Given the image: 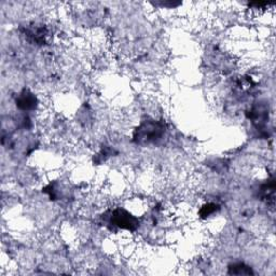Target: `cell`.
Returning <instances> with one entry per match:
<instances>
[{
	"label": "cell",
	"instance_id": "cell-2",
	"mask_svg": "<svg viewBox=\"0 0 276 276\" xmlns=\"http://www.w3.org/2000/svg\"><path fill=\"white\" fill-rule=\"evenodd\" d=\"M112 221L117 227L133 231L137 228L138 219L124 209H117L112 213Z\"/></svg>",
	"mask_w": 276,
	"mask_h": 276
},
{
	"label": "cell",
	"instance_id": "cell-1",
	"mask_svg": "<svg viewBox=\"0 0 276 276\" xmlns=\"http://www.w3.org/2000/svg\"><path fill=\"white\" fill-rule=\"evenodd\" d=\"M165 132V125L157 121H146L139 125L134 135L135 142L139 145H149L161 139Z\"/></svg>",
	"mask_w": 276,
	"mask_h": 276
},
{
	"label": "cell",
	"instance_id": "cell-5",
	"mask_svg": "<svg viewBox=\"0 0 276 276\" xmlns=\"http://www.w3.org/2000/svg\"><path fill=\"white\" fill-rule=\"evenodd\" d=\"M217 209H218V206L216 204H207V205H205V206H203V208L200 210V215L202 216L203 218H206V217H208L209 215L214 214Z\"/></svg>",
	"mask_w": 276,
	"mask_h": 276
},
{
	"label": "cell",
	"instance_id": "cell-3",
	"mask_svg": "<svg viewBox=\"0 0 276 276\" xmlns=\"http://www.w3.org/2000/svg\"><path fill=\"white\" fill-rule=\"evenodd\" d=\"M37 99L34 96V94L29 93L28 91H24L19 94L18 98L17 99V106L23 110H31L36 107Z\"/></svg>",
	"mask_w": 276,
	"mask_h": 276
},
{
	"label": "cell",
	"instance_id": "cell-4",
	"mask_svg": "<svg viewBox=\"0 0 276 276\" xmlns=\"http://www.w3.org/2000/svg\"><path fill=\"white\" fill-rule=\"evenodd\" d=\"M229 274H234V275H250L253 274V271L247 265L243 263H238L233 264L229 268Z\"/></svg>",
	"mask_w": 276,
	"mask_h": 276
}]
</instances>
